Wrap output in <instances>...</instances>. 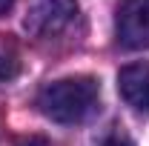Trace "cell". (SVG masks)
I'll list each match as a JSON object with an SVG mask.
<instances>
[{
  "instance_id": "6da1fadb",
  "label": "cell",
  "mask_w": 149,
  "mask_h": 146,
  "mask_svg": "<svg viewBox=\"0 0 149 146\" xmlns=\"http://www.w3.org/2000/svg\"><path fill=\"white\" fill-rule=\"evenodd\" d=\"M100 100V86L89 74L60 77L46 83L37 95V109L55 123H80L86 120Z\"/></svg>"
},
{
  "instance_id": "7a4b0ae2",
  "label": "cell",
  "mask_w": 149,
  "mask_h": 146,
  "mask_svg": "<svg viewBox=\"0 0 149 146\" xmlns=\"http://www.w3.org/2000/svg\"><path fill=\"white\" fill-rule=\"evenodd\" d=\"M77 15V0H32L26 12V29L37 37L63 32Z\"/></svg>"
},
{
  "instance_id": "3957f363",
  "label": "cell",
  "mask_w": 149,
  "mask_h": 146,
  "mask_svg": "<svg viewBox=\"0 0 149 146\" xmlns=\"http://www.w3.org/2000/svg\"><path fill=\"white\" fill-rule=\"evenodd\" d=\"M115 32L126 49H149V0H120L115 15Z\"/></svg>"
},
{
  "instance_id": "277c9868",
  "label": "cell",
  "mask_w": 149,
  "mask_h": 146,
  "mask_svg": "<svg viewBox=\"0 0 149 146\" xmlns=\"http://www.w3.org/2000/svg\"><path fill=\"white\" fill-rule=\"evenodd\" d=\"M118 92L135 109H149V60L118 72Z\"/></svg>"
},
{
  "instance_id": "5b68a950",
  "label": "cell",
  "mask_w": 149,
  "mask_h": 146,
  "mask_svg": "<svg viewBox=\"0 0 149 146\" xmlns=\"http://www.w3.org/2000/svg\"><path fill=\"white\" fill-rule=\"evenodd\" d=\"M15 74H17V60H15V57H3V55H0V83L12 80Z\"/></svg>"
},
{
  "instance_id": "8992f818",
  "label": "cell",
  "mask_w": 149,
  "mask_h": 146,
  "mask_svg": "<svg viewBox=\"0 0 149 146\" xmlns=\"http://www.w3.org/2000/svg\"><path fill=\"white\" fill-rule=\"evenodd\" d=\"M103 146H135V143H132L126 135H120V132H118V135H109V138L103 140Z\"/></svg>"
},
{
  "instance_id": "52a82bcc",
  "label": "cell",
  "mask_w": 149,
  "mask_h": 146,
  "mask_svg": "<svg viewBox=\"0 0 149 146\" xmlns=\"http://www.w3.org/2000/svg\"><path fill=\"white\" fill-rule=\"evenodd\" d=\"M17 146H52L46 138H40V135H29V138H20Z\"/></svg>"
},
{
  "instance_id": "ba28073f",
  "label": "cell",
  "mask_w": 149,
  "mask_h": 146,
  "mask_svg": "<svg viewBox=\"0 0 149 146\" xmlns=\"http://www.w3.org/2000/svg\"><path fill=\"white\" fill-rule=\"evenodd\" d=\"M12 6H15V0H0V15H6Z\"/></svg>"
}]
</instances>
